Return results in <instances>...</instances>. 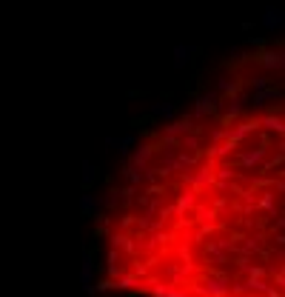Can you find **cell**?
Instances as JSON below:
<instances>
[{
	"label": "cell",
	"mask_w": 285,
	"mask_h": 297,
	"mask_svg": "<svg viewBox=\"0 0 285 297\" xmlns=\"http://www.w3.org/2000/svg\"><path fill=\"white\" fill-rule=\"evenodd\" d=\"M80 286L86 294H94V254L92 249L83 252V266H80Z\"/></svg>",
	"instance_id": "obj_1"
},
{
	"label": "cell",
	"mask_w": 285,
	"mask_h": 297,
	"mask_svg": "<svg viewBox=\"0 0 285 297\" xmlns=\"http://www.w3.org/2000/svg\"><path fill=\"white\" fill-rule=\"evenodd\" d=\"M260 23H263V29H268V32H279V29H285V12H279V9H265Z\"/></svg>",
	"instance_id": "obj_2"
},
{
	"label": "cell",
	"mask_w": 285,
	"mask_h": 297,
	"mask_svg": "<svg viewBox=\"0 0 285 297\" xmlns=\"http://www.w3.org/2000/svg\"><path fill=\"white\" fill-rule=\"evenodd\" d=\"M171 55H174V60H171V63H174V69H183V66L191 63V58L197 55V46L180 43V46H174V51H171Z\"/></svg>",
	"instance_id": "obj_3"
},
{
	"label": "cell",
	"mask_w": 285,
	"mask_h": 297,
	"mask_svg": "<svg viewBox=\"0 0 285 297\" xmlns=\"http://www.w3.org/2000/svg\"><path fill=\"white\" fill-rule=\"evenodd\" d=\"M100 206H103V200H100L97 195H80V214H86V218H92V214H97Z\"/></svg>",
	"instance_id": "obj_4"
},
{
	"label": "cell",
	"mask_w": 285,
	"mask_h": 297,
	"mask_svg": "<svg viewBox=\"0 0 285 297\" xmlns=\"http://www.w3.org/2000/svg\"><path fill=\"white\" fill-rule=\"evenodd\" d=\"M106 146L117 149L120 154H128L131 146H134V134H117V138H106Z\"/></svg>",
	"instance_id": "obj_5"
},
{
	"label": "cell",
	"mask_w": 285,
	"mask_h": 297,
	"mask_svg": "<svg viewBox=\"0 0 285 297\" xmlns=\"http://www.w3.org/2000/svg\"><path fill=\"white\" fill-rule=\"evenodd\" d=\"M214 100H217V94H214V92L203 94V97L197 100V106H194V115H197V117H206L208 112L214 109Z\"/></svg>",
	"instance_id": "obj_6"
},
{
	"label": "cell",
	"mask_w": 285,
	"mask_h": 297,
	"mask_svg": "<svg viewBox=\"0 0 285 297\" xmlns=\"http://www.w3.org/2000/svg\"><path fill=\"white\" fill-rule=\"evenodd\" d=\"M151 115L163 117V120H171V117H174V103H154V106H151Z\"/></svg>",
	"instance_id": "obj_7"
},
{
	"label": "cell",
	"mask_w": 285,
	"mask_h": 297,
	"mask_svg": "<svg viewBox=\"0 0 285 297\" xmlns=\"http://www.w3.org/2000/svg\"><path fill=\"white\" fill-rule=\"evenodd\" d=\"M149 157H151V149H149V146H140V149L134 152V157H131V166H137L142 172L146 163H149Z\"/></svg>",
	"instance_id": "obj_8"
},
{
	"label": "cell",
	"mask_w": 285,
	"mask_h": 297,
	"mask_svg": "<svg viewBox=\"0 0 285 297\" xmlns=\"http://www.w3.org/2000/svg\"><path fill=\"white\" fill-rule=\"evenodd\" d=\"M94 180H97V166L92 160H83V186H92Z\"/></svg>",
	"instance_id": "obj_9"
},
{
	"label": "cell",
	"mask_w": 285,
	"mask_h": 297,
	"mask_svg": "<svg viewBox=\"0 0 285 297\" xmlns=\"http://www.w3.org/2000/svg\"><path fill=\"white\" fill-rule=\"evenodd\" d=\"M180 131H188V120H180V123H174L168 129V134H180Z\"/></svg>",
	"instance_id": "obj_10"
}]
</instances>
